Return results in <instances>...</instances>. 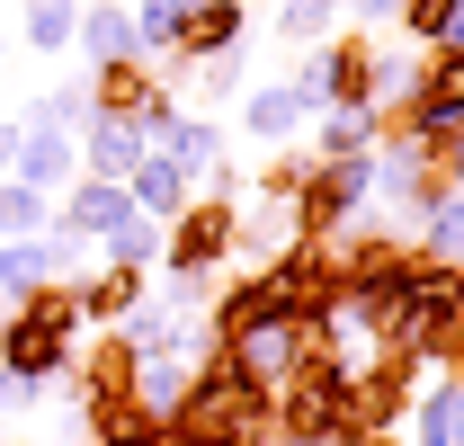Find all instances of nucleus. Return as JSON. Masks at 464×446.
Masks as SVG:
<instances>
[{
  "mask_svg": "<svg viewBox=\"0 0 464 446\" xmlns=\"http://www.w3.org/2000/svg\"><path fill=\"white\" fill-rule=\"evenodd\" d=\"M170 420H188L206 446H277V438H268V420H277V384L250 375L241 348H215V339H206Z\"/></svg>",
  "mask_w": 464,
  "mask_h": 446,
  "instance_id": "1",
  "label": "nucleus"
},
{
  "mask_svg": "<svg viewBox=\"0 0 464 446\" xmlns=\"http://www.w3.org/2000/svg\"><path fill=\"white\" fill-rule=\"evenodd\" d=\"M72 348H81V304H72V286H36L27 304L0 313V366H18V375H36V384H63Z\"/></svg>",
  "mask_w": 464,
  "mask_h": 446,
  "instance_id": "2",
  "label": "nucleus"
},
{
  "mask_svg": "<svg viewBox=\"0 0 464 446\" xmlns=\"http://www.w3.org/2000/svg\"><path fill=\"white\" fill-rule=\"evenodd\" d=\"M232 232H241V197H188L170 223H161V259L152 268H206V277H224L232 268Z\"/></svg>",
  "mask_w": 464,
  "mask_h": 446,
  "instance_id": "3",
  "label": "nucleus"
},
{
  "mask_svg": "<svg viewBox=\"0 0 464 446\" xmlns=\"http://www.w3.org/2000/svg\"><path fill=\"white\" fill-rule=\"evenodd\" d=\"M366 63H375V36H313L304 63H295V99L313 116L366 108Z\"/></svg>",
  "mask_w": 464,
  "mask_h": 446,
  "instance_id": "4",
  "label": "nucleus"
},
{
  "mask_svg": "<svg viewBox=\"0 0 464 446\" xmlns=\"http://www.w3.org/2000/svg\"><path fill=\"white\" fill-rule=\"evenodd\" d=\"M81 72H90V63H81ZM90 99H99V116L134 125L143 143L179 116V90L161 81V63H143V54H134V63H99V72H90Z\"/></svg>",
  "mask_w": 464,
  "mask_h": 446,
  "instance_id": "5",
  "label": "nucleus"
},
{
  "mask_svg": "<svg viewBox=\"0 0 464 446\" xmlns=\"http://www.w3.org/2000/svg\"><path fill=\"white\" fill-rule=\"evenodd\" d=\"M277 322H295L286 268H277V259L250 268V277H232V286H215V304H206V339H215V348H241L250 331H277Z\"/></svg>",
  "mask_w": 464,
  "mask_h": 446,
  "instance_id": "6",
  "label": "nucleus"
},
{
  "mask_svg": "<svg viewBox=\"0 0 464 446\" xmlns=\"http://www.w3.org/2000/svg\"><path fill=\"white\" fill-rule=\"evenodd\" d=\"M366 206H375V152H357V161H313L304 188H295V215H304L313 241H322V232H348Z\"/></svg>",
  "mask_w": 464,
  "mask_h": 446,
  "instance_id": "7",
  "label": "nucleus"
},
{
  "mask_svg": "<svg viewBox=\"0 0 464 446\" xmlns=\"http://www.w3.org/2000/svg\"><path fill=\"white\" fill-rule=\"evenodd\" d=\"M295 241H304V215H295V197H259V188H250V206H241V232H232V259L268 268V259H286Z\"/></svg>",
  "mask_w": 464,
  "mask_h": 446,
  "instance_id": "8",
  "label": "nucleus"
},
{
  "mask_svg": "<svg viewBox=\"0 0 464 446\" xmlns=\"http://www.w3.org/2000/svg\"><path fill=\"white\" fill-rule=\"evenodd\" d=\"M152 295V268H90V277H72V304H81V331H116L134 304Z\"/></svg>",
  "mask_w": 464,
  "mask_h": 446,
  "instance_id": "9",
  "label": "nucleus"
},
{
  "mask_svg": "<svg viewBox=\"0 0 464 446\" xmlns=\"http://www.w3.org/2000/svg\"><path fill=\"white\" fill-rule=\"evenodd\" d=\"M72 54L90 63H134L143 45H134V18H125V0H81V27H72Z\"/></svg>",
  "mask_w": 464,
  "mask_h": 446,
  "instance_id": "10",
  "label": "nucleus"
},
{
  "mask_svg": "<svg viewBox=\"0 0 464 446\" xmlns=\"http://www.w3.org/2000/svg\"><path fill=\"white\" fill-rule=\"evenodd\" d=\"M18 179L45 188V197H63V188L81 179V143L54 134V125H18Z\"/></svg>",
  "mask_w": 464,
  "mask_h": 446,
  "instance_id": "11",
  "label": "nucleus"
},
{
  "mask_svg": "<svg viewBox=\"0 0 464 446\" xmlns=\"http://www.w3.org/2000/svg\"><path fill=\"white\" fill-rule=\"evenodd\" d=\"M54 215L72 223V232H90V241H99V232H116V223L134 215V197H125V179H90V170H81V179L54 197Z\"/></svg>",
  "mask_w": 464,
  "mask_h": 446,
  "instance_id": "12",
  "label": "nucleus"
},
{
  "mask_svg": "<svg viewBox=\"0 0 464 446\" xmlns=\"http://www.w3.org/2000/svg\"><path fill=\"white\" fill-rule=\"evenodd\" d=\"M125 197H134V215H152V223H170L188 197H197V179L170 161V152H143V161L125 170Z\"/></svg>",
  "mask_w": 464,
  "mask_h": 446,
  "instance_id": "13",
  "label": "nucleus"
},
{
  "mask_svg": "<svg viewBox=\"0 0 464 446\" xmlns=\"http://www.w3.org/2000/svg\"><path fill=\"white\" fill-rule=\"evenodd\" d=\"M384 143V116L375 108H331L322 125H304V152L313 161H357V152H375Z\"/></svg>",
  "mask_w": 464,
  "mask_h": 446,
  "instance_id": "14",
  "label": "nucleus"
},
{
  "mask_svg": "<svg viewBox=\"0 0 464 446\" xmlns=\"http://www.w3.org/2000/svg\"><path fill=\"white\" fill-rule=\"evenodd\" d=\"M241 125H250V143H295L313 108L295 99V81H268V90H241Z\"/></svg>",
  "mask_w": 464,
  "mask_h": 446,
  "instance_id": "15",
  "label": "nucleus"
},
{
  "mask_svg": "<svg viewBox=\"0 0 464 446\" xmlns=\"http://www.w3.org/2000/svg\"><path fill=\"white\" fill-rule=\"evenodd\" d=\"M72 143H81V170H90V179H125V170L152 152V143H143L134 125H116V116H90V125H81Z\"/></svg>",
  "mask_w": 464,
  "mask_h": 446,
  "instance_id": "16",
  "label": "nucleus"
},
{
  "mask_svg": "<svg viewBox=\"0 0 464 446\" xmlns=\"http://www.w3.org/2000/svg\"><path fill=\"white\" fill-rule=\"evenodd\" d=\"M179 63H206V54H241V0H215V9H188L179 18Z\"/></svg>",
  "mask_w": 464,
  "mask_h": 446,
  "instance_id": "17",
  "label": "nucleus"
},
{
  "mask_svg": "<svg viewBox=\"0 0 464 446\" xmlns=\"http://www.w3.org/2000/svg\"><path fill=\"white\" fill-rule=\"evenodd\" d=\"M438 438H464V366H447L411 402V446H438Z\"/></svg>",
  "mask_w": 464,
  "mask_h": 446,
  "instance_id": "18",
  "label": "nucleus"
},
{
  "mask_svg": "<svg viewBox=\"0 0 464 446\" xmlns=\"http://www.w3.org/2000/svg\"><path fill=\"white\" fill-rule=\"evenodd\" d=\"M393 27H402L420 54H438V45H464V0H402V9H393Z\"/></svg>",
  "mask_w": 464,
  "mask_h": 446,
  "instance_id": "19",
  "label": "nucleus"
},
{
  "mask_svg": "<svg viewBox=\"0 0 464 446\" xmlns=\"http://www.w3.org/2000/svg\"><path fill=\"white\" fill-rule=\"evenodd\" d=\"M152 152H170V161L188 170V179H197V170L224 152V125H215V116H170V125L152 134Z\"/></svg>",
  "mask_w": 464,
  "mask_h": 446,
  "instance_id": "20",
  "label": "nucleus"
},
{
  "mask_svg": "<svg viewBox=\"0 0 464 446\" xmlns=\"http://www.w3.org/2000/svg\"><path fill=\"white\" fill-rule=\"evenodd\" d=\"M429 259H464V188H438L429 206H420V232H411Z\"/></svg>",
  "mask_w": 464,
  "mask_h": 446,
  "instance_id": "21",
  "label": "nucleus"
},
{
  "mask_svg": "<svg viewBox=\"0 0 464 446\" xmlns=\"http://www.w3.org/2000/svg\"><path fill=\"white\" fill-rule=\"evenodd\" d=\"M45 223H54V197H45V188H27V179L9 170V179H0V241H36Z\"/></svg>",
  "mask_w": 464,
  "mask_h": 446,
  "instance_id": "22",
  "label": "nucleus"
},
{
  "mask_svg": "<svg viewBox=\"0 0 464 446\" xmlns=\"http://www.w3.org/2000/svg\"><path fill=\"white\" fill-rule=\"evenodd\" d=\"M36 250H45V277H54V286H72V277H90V268H99V241H90V232H72L63 215L36 232Z\"/></svg>",
  "mask_w": 464,
  "mask_h": 446,
  "instance_id": "23",
  "label": "nucleus"
},
{
  "mask_svg": "<svg viewBox=\"0 0 464 446\" xmlns=\"http://www.w3.org/2000/svg\"><path fill=\"white\" fill-rule=\"evenodd\" d=\"M188 366H197V357H134V402H143L152 420H170L179 393H188Z\"/></svg>",
  "mask_w": 464,
  "mask_h": 446,
  "instance_id": "24",
  "label": "nucleus"
},
{
  "mask_svg": "<svg viewBox=\"0 0 464 446\" xmlns=\"http://www.w3.org/2000/svg\"><path fill=\"white\" fill-rule=\"evenodd\" d=\"M72 27H81V0H27L18 9V36L36 54H72Z\"/></svg>",
  "mask_w": 464,
  "mask_h": 446,
  "instance_id": "25",
  "label": "nucleus"
},
{
  "mask_svg": "<svg viewBox=\"0 0 464 446\" xmlns=\"http://www.w3.org/2000/svg\"><path fill=\"white\" fill-rule=\"evenodd\" d=\"M99 259H108V268H152V259H161V223L125 215L116 232H99Z\"/></svg>",
  "mask_w": 464,
  "mask_h": 446,
  "instance_id": "26",
  "label": "nucleus"
},
{
  "mask_svg": "<svg viewBox=\"0 0 464 446\" xmlns=\"http://www.w3.org/2000/svg\"><path fill=\"white\" fill-rule=\"evenodd\" d=\"M36 286H54V277H45V250H36V241H0V313L27 304Z\"/></svg>",
  "mask_w": 464,
  "mask_h": 446,
  "instance_id": "27",
  "label": "nucleus"
},
{
  "mask_svg": "<svg viewBox=\"0 0 464 446\" xmlns=\"http://www.w3.org/2000/svg\"><path fill=\"white\" fill-rule=\"evenodd\" d=\"M125 18H134V45H143V63H161V54L179 45V18H188V0H134Z\"/></svg>",
  "mask_w": 464,
  "mask_h": 446,
  "instance_id": "28",
  "label": "nucleus"
},
{
  "mask_svg": "<svg viewBox=\"0 0 464 446\" xmlns=\"http://www.w3.org/2000/svg\"><path fill=\"white\" fill-rule=\"evenodd\" d=\"M90 116H99V99H90V72H81V81H63V90H45L27 125H54V134H81Z\"/></svg>",
  "mask_w": 464,
  "mask_h": 446,
  "instance_id": "29",
  "label": "nucleus"
},
{
  "mask_svg": "<svg viewBox=\"0 0 464 446\" xmlns=\"http://www.w3.org/2000/svg\"><path fill=\"white\" fill-rule=\"evenodd\" d=\"M188 81H197V99H206V108H224V99H241V54H206V63H188Z\"/></svg>",
  "mask_w": 464,
  "mask_h": 446,
  "instance_id": "30",
  "label": "nucleus"
},
{
  "mask_svg": "<svg viewBox=\"0 0 464 446\" xmlns=\"http://www.w3.org/2000/svg\"><path fill=\"white\" fill-rule=\"evenodd\" d=\"M277 36H286V45H313V36H331V9H322V0H286V9H277Z\"/></svg>",
  "mask_w": 464,
  "mask_h": 446,
  "instance_id": "31",
  "label": "nucleus"
},
{
  "mask_svg": "<svg viewBox=\"0 0 464 446\" xmlns=\"http://www.w3.org/2000/svg\"><path fill=\"white\" fill-rule=\"evenodd\" d=\"M429 170H438L447 188H464V125H456V134H438V143H429Z\"/></svg>",
  "mask_w": 464,
  "mask_h": 446,
  "instance_id": "32",
  "label": "nucleus"
},
{
  "mask_svg": "<svg viewBox=\"0 0 464 446\" xmlns=\"http://www.w3.org/2000/svg\"><path fill=\"white\" fill-rule=\"evenodd\" d=\"M36 402H45V384H36V375L0 366V411H36Z\"/></svg>",
  "mask_w": 464,
  "mask_h": 446,
  "instance_id": "33",
  "label": "nucleus"
},
{
  "mask_svg": "<svg viewBox=\"0 0 464 446\" xmlns=\"http://www.w3.org/2000/svg\"><path fill=\"white\" fill-rule=\"evenodd\" d=\"M143 446H206V438H197L188 420H152V438H143Z\"/></svg>",
  "mask_w": 464,
  "mask_h": 446,
  "instance_id": "34",
  "label": "nucleus"
},
{
  "mask_svg": "<svg viewBox=\"0 0 464 446\" xmlns=\"http://www.w3.org/2000/svg\"><path fill=\"white\" fill-rule=\"evenodd\" d=\"M340 9H357L366 27H393V9H402V0H340Z\"/></svg>",
  "mask_w": 464,
  "mask_h": 446,
  "instance_id": "35",
  "label": "nucleus"
},
{
  "mask_svg": "<svg viewBox=\"0 0 464 446\" xmlns=\"http://www.w3.org/2000/svg\"><path fill=\"white\" fill-rule=\"evenodd\" d=\"M18 170V125H0V179Z\"/></svg>",
  "mask_w": 464,
  "mask_h": 446,
  "instance_id": "36",
  "label": "nucleus"
},
{
  "mask_svg": "<svg viewBox=\"0 0 464 446\" xmlns=\"http://www.w3.org/2000/svg\"><path fill=\"white\" fill-rule=\"evenodd\" d=\"M357 446H393V438H357Z\"/></svg>",
  "mask_w": 464,
  "mask_h": 446,
  "instance_id": "37",
  "label": "nucleus"
},
{
  "mask_svg": "<svg viewBox=\"0 0 464 446\" xmlns=\"http://www.w3.org/2000/svg\"><path fill=\"white\" fill-rule=\"evenodd\" d=\"M0 54H9V27H0Z\"/></svg>",
  "mask_w": 464,
  "mask_h": 446,
  "instance_id": "38",
  "label": "nucleus"
},
{
  "mask_svg": "<svg viewBox=\"0 0 464 446\" xmlns=\"http://www.w3.org/2000/svg\"><path fill=\"white\" fill-rule=\"evenodd\" d=\"M188 9H215V0H188Z\"/></svg>",
  "mask_w": 464,
  "mask_h": 446,
  "instance_id": "39",
  "label": "nucleus"
},
{
  "mask_svg": "<svg viewBox=\"0 0 464 446\" xmlns=\"http://www.w3.org/2000/svg\"><path fill=\"white\" fill-rule=\"evenodd\" d=\"M438 446H464V438H438Z\"/></svg>",
  "mask_w": 464,
  "mask_h": 446,
  "instance_id": "40",
  "label": "nucleus"
},
{
  "mask_svg": "<svg viewBox=\"0 0 464 446\" xmlns=\"http://www.w3.org/2000/svg\"><path fill=\"white\" fill-rule=\"evenodd\" d=\"M322 9H340V0H322Z\"/></svg>",
  "mask_w": 464,
  "mask_h": 446,
  "instance_id": "41",
  "label": "nucleus"
},
{
  "mask_svg": "<svg viewBox=\"0 0 464 446\" xmlns=\"http://www.w3.org/2000/svg\"><path fill=\"white\" fill-rule=\"evenodd\" d=\"M456 268H464V259H456Z\"/></svg>",
  "mask_w": 464,
  "mask_h": 446,
  "instance_id": "42",
  "label": "nucleus"
}]
</instances>
